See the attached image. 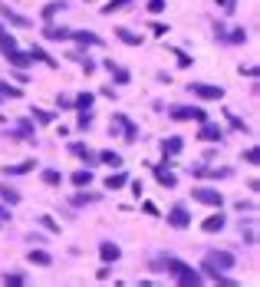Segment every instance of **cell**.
<instances>
[{"label": "cell", "instance_id": "1", "mask_svg": "<svg viewBox=\"0 0 260 287\" xmlns=\"http://www.w3.org/2000/svg\"><path fill=\"white\" fill-rule=\"evenodd\" d=\"M165 267H168V274H172L178 284H191V287H195V284L204 281L198 271H191V267L184 264V261H178V257H165Z\"/></svg>", "mask_w": 260, "mask_h": 287}, {"label": "cell", "instance_id": "2", "mask_svg": "<svg viewBox=\"0 0 260 287\" xmlns=\"http://www.w3.org/2000/svg\"><path fill=\"white\" fill-rule=\"evenodd\" d=\"M174 122H188V119H195V122H204L207 119V112L201 109V106H172V112H168Z\"/></svg>", "mask_w": 260, "mask_h": 287}, {"label": "cell", "instance_id": "3", "mask_svg": "<svg viewBox=\"0 0 260 287\" xmlns=\"http://www.w3.org/2000/svg\"><path fill=\"white\" fill-rule=\"evenodd\" d=\"M201 267H214V271H231L234 267V254L231 251H214V254H207L204 257V264Z\"/></svg>", "mask_w": 260, "mask_h": 287}, {"label": "cell", "instance_id": "4", "mask_svg": "<svg viewBox=\"0 0 260 287\" xmlns=\"http://www.w3.org/2000/svg\"><path fill=\"white\" fill-rule=\"evenodd\" d=\"M191 198H195V201H201V205H211V208H221V201H224L217 188H204V185H201V188H195V191H191Z\"/></svg>", "mask_w": 260, "mask_h": 287}, {"label": "cell", "instance_id": "5", "mask_svg": "<svg viewBox=\"0 0 260 287\" xmlns=\"http://www.w3.org/2000/svg\"><path fill=\"white\" fill-rule=\"evenodd\" d=\"M188 89L195 93L198 99H221V96H224V89L211 86V83H188Z\"/></svg>", "mask_w": 260, "mask_h": 287}, {"label": "cell", "instance_id": "6", "mask_svg": "<svg viewBox=\"0 0 260 287\" xmlns=\"http://www.w3.org/2000/svg\"><path fill=\"white\" fill-rule=\"evenodd\" d=\"M112 126H116V129H122L125 142H135V139H139V126H135L132 119H125L122 112H116V116H112Z\"/></svg>", "mask_w": 260, "mask_h": 287}, {"label": "cell", "instance_id": "7", "mask_svg": "<svg viewBox=\"0 0 260 287\" xmlns=\"http://www.w3.org/2000/svg\"><path fill=\"white\" fill-rule=\"evenodd\" d=\"M198 139H201V142H221V139H224V129H221V126H217V122H201V129H198Z\"/></svg>", "mask_w": 260, "mask_h": 287}, {"label": "cell", "instance_id": "8", "mask_svg": "<svg viewBox=\"0 0 260 287\" xmlns=\"http://www.w3.org/2000/svg\"><path fill=\"white\" fill-rule=\"evenodd\" d=\"M168 165H172V159L165 155V162H162V165H155L152 172H155V178H158V185H165V188H174V185H178V178H174V172H168Z\"/></svg>", "mask_w": 260, "mask_h": 287}, {"label": "cell", "instance_id": "9", "mask_svg": "<svg viewBox=\"0 0 260 287\" xmlns=\"http://www.w3.org/2000/svg\"><path fill=\"white\" fill-rule=\"evenodd\" d=\"M168 224H172V228H191V215H188V208H184V205H174V208L168 211Z\"/></svg>", "mask_w": 260, "mask_h": 287}, {"label": "cell", "instance_id": "10", "mask_svg": "<svg viewBox=\"0 0 260 287\" xmlns=\"http://www.w3.org/2000/svg\"><path fill=\"white\" fill-rule=\"evenodd\" d=\"M99 257H102L106 264H112V261H119V257H122V248H119V244H112V241H102V244H99Z\"/></svg>", "mask_w": 260, "mask_h": 287}, {"label": "cell", "instance_id": "11", "mask_svg": "<svg viewBox=\"0 0 260 287\" xmlns=\"http://www.w3.org/2000/svg\"><path fill=\"white\" fill-rule=\"evenodd\" d=\"M69 152H73V155H79V159H83L86 165H96V162H99V155L92 152V149H86L83 142H69Z\"/></svg>", "mask_w": 260, "mask_h": 287}, {"label": "cell", "instance_id": "12", "mask_svg": "<svg viewBox=\"0 0 260 287\" xmlns=\"http://www.w3.org/2000/svg\"><path fill=\"white\" fill-rule=\"evenodd\" d=\"M69 36H73L76 43H83V46H102V36L89 33V30H69Z\"/></svg>", "mask_w": 260, "mask_h": 287}, {"label": "cell", "instance_id": "13", "mask_svg": "<svg viewBox=\"0 0 260 287\" xmlns=\"http://www.w3.org/2000/svg\"><path fill=\"white\" fill-rule=\"evenodd\" d=\"M7 63H10V66H20V69H23V66H30V63H33V56L13 46V50H7Z\"/></svg>", "mask_w": 260, "mask_h": 287}, {"label": "cell", "instance_id": "14", "mask_svg": "<svg viewBox=\"0 0 260 287\" xmlns=\"http://www.w3.org/2000/svg\"><path fill=\"white\" fill-rule=\"evenodd\" d=\"M224 224H228V221H224V215L217 211V215H211V218L201 221V231H204V234H214V231H221Z\"/></svg>", "mask_w": 260, "mask_h": 287}, {"label": "cell", "instance_id": "15", "mask_svg": "<svg viewBox=\"0 0 260 287\" xmlns=\"http://www.w3.org/2000/svg\"><path fill=\"white\" fill-rule=\"evenodd\" d=\"M27 261H30V264H40V267H50V264H53V257H50V251H40V248H30V254H27Z\"/></svg>", "mask_w": 260, "mask_h": 287}, {"label": "cell", "instance_id": "16", "mask_svg": "<svg viewBox=\"0 0 260 287\" xmlns=\"http://www.w3.org/2000/svg\"><path fill=\"white\" fill-rule=\"evenodd\" d=\"M116 36H119L125 46H142V33H132L129 27H119V30H116Z\"/></svg>", "mask_w": 260, "mask_h": 287}, {"label": "cell", "instance_id": "17", "mask_svg": "<svg viewBox=\"0 0 260 287\" xmlns=\"http://www.w3.org/2000/svg\"><path fill=\"white\" fill-rule=\"evenodd\" d=\"M30 56H33V60H40V63H46V66H50V69H56V66H59V63H56L53 56L46 53L43 46H36V43H33V46H30Z\"/></svg>", "mask_w": 260, "mask_h": 287}, {"label": "cell", "instance_id": "18", "mask_svg": "<svg viewBox=\"0 0 260 287\" xmlns=\"http://www.w3.org/2000/svg\"><path fill=\"white\" fill-rule=\"evenodd\" d=\"M0 17H3L7 23H13V27H30V20H27V17H20L17 10H10V7H0Z\"/></svg>", "mask_w": 260, "mask_h": 287}, {"label": "cell", "instance_id": "19", "mask_svg": "<svg viewBox=\"0 0 260 287\" xmlns=\"http://www.w3.org/2000/svg\"><path fill=\"white\" fill-rule=\"evenodd\" d=\"M33 159H27V162H17V165H3V175H27V172H33Z\"/></svg>", "mask_w": 260, "mask_h": 287}, {"label": "cell", "instance_id": "20", "mask_svg": "<svg viewBox=\"0 0 260 287\" xmlns=\"http://www.w3.org/2000/svg\"><path fill=\"white\" fill-rule=\"evenodd\" d=\"M43 36L50 40V43H56V40H69V30H66V27H53V23H50V27L43 30Z\"/></svg>", "mask_w": 260, "mask_h": 287}, {"label": "cell", "instance_id": "21", "mask_svg": "<svg viewBox=\"0 0 260 287\" xmlns=\"http://www.w3.org/2000/svg\"><path fill=\"white\" fill-rule=\"evenodd\" d=\"M63 10H66V0H50V3L43 7V20L50 23V20L56 17V13H63Z\"/></svg>", "mask_w": 260, "mask_h": 287}, {"label": "cell", "instance_id": "22", "mask_svg": "<svg viewBox=\"0 0 260 287\" xmlns=\"http://www.w3.org/2000/svg\"><path fill=\"white\" fill-rule=\"evenodd\" d=\"M181 149H184L181 135H172V139H165V142H162V152H165V155H178Z\"/></svg>", "mask_w": 260, "mask_h": 287}, {"label": "cell", "instance_id": "23", "mask_svg": "<svg viewBox=\"0 0 260 287\" xmlns=\"http://www.w3.org/2000/svg\"><path fill=\"white\" fill-rule=\"evenodd\" d=\"M135 0H106V7H102V13L106 17H112V13H119V10H125V7H132Z\"/></svg>", "mask_w": 260, "mask_h": 287}, {"label": "cell", "instance_id": "24", "mask_svg": "<svg viewBox=\"0 0 260 287\" xmlns=\"http://www.w3.org/2000/svg\"><path fill=\"white\" fill-rule=\"evenodd\" d=\"M30 116H33L36 122H43V126H46V122H56V112H50V109H40V106H33V109H30Z\"/></svg>", "mask_w": 260, "mask_h": 287}, {"label": "cell", "instance_id": "25", "mask_svg": "<svg viewBox=\"0 0 260 287\" xmlns=\"http://www.w3.org/2000/svg\"><path fill=\"white\" fill-rule=\"evenodd\" d=\"M99 162H106V165L119 168V165H122V155H119V152H112V149H106V152H99Z\"/></svg>", "mask_w": 260, "mask_h": 287}, {"label": "cell", "instance_id": "26", "mask_svg": "<svg viewBox=\"0 0 260 287\" xmlns=\"http://www.w3.org/2000/svg\"><path fill=\"white\" fill-rule=\"evenodd\" d=\"M13 46H17V36H13L10 30H0V53H7Z\"/></svg>", "mask_w": 260, "mask_h": 287}, {"label": "cell", "instance_id": "27", "mask_svg": "<svg viewBox=\"0 0 260 287\" xmlns=\"http://www.w3.org/2000/svg\"><path fill=\"white\" fill-rule=\"evenodd\" d=\"M102 66H106L109 73H112V76H116V83H129V73H125V69H119V66H116V63H112V60H106V63H102Z\"/></svg>", "mask_w": 260, "mask_h": 287}, {"label": "cell", "instance_id": "28", "mask_svg": "<svg viewBox=\"0 0 260 287\" xmlns=\"http://www.w3.org/2000/svg\"><path fill=\"white\" fill-rule=\"evenodd\" d=\"M89 182H92V172H89V168H79L76 175H73V185L76 188H86Z\"/></svg>", "mask_w": 260, "mask_h": 287}, {"label": "cell", "instance_id": "29", "mask_svg": "<svg viewBox=\"0 0 260 287\" xmlns=\"http://www.w3.org/2000/svg\"><path fill=\"white\" fill-rule=\"evenodd\" d=\"M0 198L7 201V205H17V201H20V191H17V188H7V185H0Z\"/></svg>", "mask_w": 260, "mask_h": 287}, {"label": "cell", "instance_id": "30", "mask_svg": "<svg viewBox=\"0 0 260 287\" xmlns=\"http://www.w3.org/2000/svg\"><path fill=\"white\" fill-rule=\"evenodd\" d=\"M125 185H129V178H125V175H109V178H106V188H109V191H116V188H125Z\"/></svg>", "mask_w": 260, "mask_h": 287}, {"label": "cell", "instance_id": "31", "mask_svg": "<svg viewBox=\"0 0 260 287\" xmlns=\"http://www.w3.org/2000/svg\"><path fill=\"white\" fill-rule=\"evenodd\" d=\"M0 96H10V99H20L23 93L17 86H10V83H3V79H0Z\"/></svg>", "mask_w": 260, "mask_h": 287}, {"label": "cell", "instance_id": "32", "mask_svg": "<svg viewBox=\"0 0 260 287\" xmlns=\"http://www.w3.org/2000/svg\"><path fill=\"white\" fill-rule=\"evenodd\" d=\"M228 122L231 126H234V129H237V132H250V126L244 119H237V116H234V112H228Z\"/></svg>", "mask_w": 260, "mask_h": 287}, {"label": "cell", "instance_id": "33", "mask_svg": "<svg viewBox=\"0 0 260 287\" xmlns=\"http://www.w3.org/2000/svg\"><path fill=\"white\" fill-rule=\"evenodd\" d=\"M43 182H46V185H59V182H63V175H59L56 168H46V172H43Z\"/></svg>", "mask_w": 260, "mask_h": 287}, {"label": "cell", "instance_id": "34", "mask_svg": "<svg viewBox=\"0 0 260 287\" xmlns=\"http://www.w3.org/2000/svg\"><path fill=\"white\" fill-rule=\"evenodd\" d=\"M73 106H76V109H92V96H89V93H83V96H76V99H73Z\"/></svg>", "mask_w": 260, "mask_h": 287}, {"label": "cell", "instance_id": "35", "mask_svg": "<svg viewBox=\"0 0 260 287\" xmlns=\"http://www.w3.org/2000/svg\"><path fill=\"white\" fill-rule=\"evenodd\" d=\"M228 40H231V43H244V40H247V30H244V27H237V30H231Z\"/></svg>", "mask_w": 260, "mask_h": 287}, {"label": "cell", "instance_id": "36", "mask_svg": "<svg viewBox=\"0 0 260 287\" xmlns=\"http://www.w3.org/2000/svg\"><path fill=\"white\" fill-rule=\"evenodd\" d=\"M40 224H43L46 231H53V234H56V231H59V224H56V221H53V218H50V215H40Z\"/></svg>", "mask_w": 260, "mask_h": 287}, {"label": "cell", "instance_id": "37", "mask_svg": "<svg viewBox=\"0 0 260 287\" xmlns=\"http://www.w3.org/2000/svg\"><path fill=\"white\" fill-rule=\"evenodd\" d=\"M174 56H178V66H191V63H195V60H191V56H188V53H184V50H174Z\"/></svg>", "mask_w": 260, "mask_h": 287}, {"label": "cell", "instance_id": "38", "mask_svg": "<svg viewBox=\"0 0 260 287\" xmlns=\"http://www.w3.org/2000/svg\"><path fill=\"white\" fill-rule=\"evenodd\" d=\"M217 7H221L224 13H234L237 10V0H217Z\"/></svg>", "mask_w": 260, "mask_h": 287}, {"label": "cell", "instance_id": "39", "mask_svg": "<svg viewBox=\"0 0 260 287\" xmlns=\"http://www.w3.org/2000/svg\"><path fill=\"white\" fill-rule=\"evenodd\" d=\"M92 201H99V195H76L73 205H92Z\"/></svg>", "mask_w": 260, "mask_h": 287}, {"label": "cell", "instance_id": "40", "mask_svg": "<svg viewBox=\"0 0 260 287\" xmlns=\"http://www.w3.org/2000/svg\"><path fill=\"white\" fill-rule=\"evenodd\" d=\"M257 159H260V152L254 149V145H250L247 152H244V162H250V165H257Z\"/></svg>", "mask_w": 260, "mask_h": 287}, {"label": "cell", "instance_id": "41", "mask_svg": "<svg viewBox=\"0 0 260 287\" xmlns=\"http://www.w3.org/2000/svg\"><path fill=\"white\" fill-rule=\"evenodd\" d=\"M0 281H3V284H23L27 277H23V274H3Z\"/></svg>", "mask_w": 260, "mask_h": 287}, {"label": "cell", "instance_id": "42", "mask_svg": "<svg viewBox=\"0 0 260 287\" xmlns=\"http://www.w3.org/2000/svg\"><path fill=\"white\" fill-rule=\"evenodd\" d=\"M165 10V0H148V13H162Z\"/></svg>", "mask_w": 260, "mask_h": 287}, {"label": "cell", "instance_id": "43", "mask_svg": "<svg viewBox=\"0 0 260 287\" xmlns=\"http://www.w3.org/2000/svg\"><path fill=\"white\" fill-rule=\"evenodd\" d=\"M152 33L155 36H165V33H168V23H152Z\"/></svg>", "mask_w": 260, "mask_h": 287}, {"label": "cell", "instance_id": "44", "mask_svg": "<svg viewBox=\"0 0 260 287\" xmlns=\"http://www.w3.org/2000/svg\"><path fill=\"white\" fill-rule=\"evenodd\" d=\"M109 274H112V271H109V264H102V267L96 271V277H99V281H109Z\"/></svg>", "mask_w": 260, "mask_h": 287}, {"label": "cell", "instance_id": "45", "mask_svg": "<svg viewBox=\"0 0 260 287\" xmlns=\"http://www.w3.org/2000/svg\"><path fill=\"white\" fill-rule=\"evenodd\" d=\"M234 208H237V211H254V201H237Z\"/></svg>", "mask_w": 260, "mask_h": 287}, {"label": "cell", "instance_id": "46", "mask_svg": "<svg viewBox=\"0 0 260 287\" xmlns=\"http://www.w3.org/2000/svg\"><path fill=\"white\" fill-rule=\"evenodd\" d=\"M83 69H86V76H89V73H96V63L92 60H83Z\"/></svg>", "mask_w": 260, "mask_h": 287}, {"label": "cell", "instance_id": "47", "mask_svg": "<svg viewBox=\"0 0 260 287\" xmlns=\"http://www.w3.org/2000/svg\"><path fill=\"white\" fill-rule=\"evenodd\" d=\"M3 218H10V208H0V221Z\"/></svg>", "mask_w": 260, "mask_h": 287}]
</instances>
